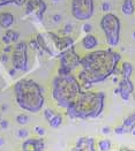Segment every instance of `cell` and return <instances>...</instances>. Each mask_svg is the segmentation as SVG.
Here are the masks:
<instances>
[{
  "mask_svg": "<svg viewBox=\"0 0 135 151\" xmlns=\"http://www.w3.org/2000/svg\"><path fill=\"white\" fill-rule=\"evenodd\" d=\"M120 60V54L112 49L90 51L81 57V70L77 75L81 87L90 88L95 83L105 81L113 73H116Z\"/></svg>",
  "mask_w": 135,
  "mask_h": 151,
  "instance_id": "1",
  "label": "cell"
},
{
  "mask_svg": "<svg viewBox=\"0 0 135 151\" xmlns=\"http://www.w3.org/2000/svg\"><path fill=\"white\" fill-rule=\"evenodd\" d=\"M105 95L103 92L81 91L77 98L68 105L66 113L72 119L97 118L104 109Z\"/></svg>",
  "mask_w": 135,
  "mask_h": 151,
  "instance_id": "2",
  "label": "cell"
},
{
  "mask_svg": "<svg viewBox=\"0 0 135 151\" xmlns=\"http://www.w3.org/2000/svg\"><path fill=\"white\" fill-rule=\"evenodd\" d=\"M14 93L17 105L25 111L37 113L43 109V91L35 81L28 78L17 81L14 86Z\"/></svg>",
  "mask_w": 135,
  "mask_h": 151,
  "instance_id": "3",
  "label": "cell"
},
{
  "mask_svg": "<svg viewBox=\"0 0 135 151\" xmlns=\"http://www.w3.org/2000/svg\"><path fill=\"white\" fill-rule=\"evenodd\" d=\"M82 87L74 75H58L52 82V98L61 109H67L81 93Z\"/></svg>",
  "mask_w": 135,
  "mask_h": 151,
  "instance_id": "4",
  "label": "cell"
},
{
  "mask_svg": "<svg viewBox=\"0 0 135 151\" xmlns=\"http://www.w3.org/2000/svg\"><path fill=\"white\" fill-rule=\"evenodd\" d=\"M100 28L104 32L105 40L111 47L118 46L120 42V19L113 13H105L100 19Z\"/></svg>",
  "mask_w": 135,
  "mask_h": 151,
  "instance_id": "5",
  "label": "cell"
},
{
  "mask_svg": "<svg viewBox=\"0 0 135 151\" xmlns=\"http://www.w3.org/2000/svg\"><path fill=\"white\" fill-rule=\"evenodd\" d=\"M72 15L77 21L89 20L95 11L94 0H72Z\"/></svg>",
  "mask_w": 135,
  "mask_h": 151,
  "instance_id": "6",
  "label": "cell"
},
{
  "mask_svg": "<svg viewBox=\"0 0 135 151\" xmlns=\"http://www.w3.org/2000/svg\"><path fill=\"white\" fill-rule=\"evenodd\" d=\"M13 68L16 70H27L28 68V53H27V43L17 42L13 47L12 55Z\"/></svg>",
  "mask_w": 135,
  "mask_h": 151,
  "instance_id": "7",
  "label": "cell"
},
{
  "mask_svg": "<svg viewBox=\"0 0 135 151\" xmlns=\"http://www.w3.org/2000/svg\"><path fill=\"white\" fill-rule=\"evenodd\" d=\"M80 61H81V57L76 53L73 46L61 52V55H60V67L61 68H65L72 73L73 69L80 66Z\"/></svg>",
  "mask_w": 135,
  "mask_h": 151,
  "instance_id": "8",
  "label": "cell"
},
{
  "mask_svg": "<svg viewBox=\"0 0 135 151\" xmlns=\"http://www.w3.org/2000/svg\"><path fill=\"white\" fill-rule=\"evenodd\" d=\"M48 35L52 39V42L56 45V47L59 51H61V52H64L65 50H67V49H69V47L73 46L74 44L73 38L68 37V36H59V35H56L53 32H49Z\"/></svg>",
  "mask_w": 135,
  "mask_h": 151,
  "instance_id": "9",
  "label": "cell"
},
{
  "mask_svg": "<svg viewBox=\"0 0 135 151\" xmlns=\"http://www.w3.org/2000/svg\"><path fill=\"white\" fill-rule=\"evenodd\" d=\"M96 141L94 137H81L79 139L75 145L71 149V151H96L95 149Z\"/></svg>",
  "mask_w": 135,
  "mask_h": 151,
  "instance_id": "10",
  "label": "cell"
},
{
  "mask_svg": "<svg viewBox=\"0 0 135 151\" xmlns=\"http://www.w3.org/2000/svg\"><path fill=\"white\" fill-rule=\"evenodd\" d=\"M118 87L120 89V97L123 98V101H128L131 95H133L134 92V84L129 78H121L119 81Z\"/></svg>",
  "mask_w": 135,
  "mask_h": 151,
  "instance_id": "11",
  "label": "cell"
},
{
  "mask_svg": "<svg viewBox=\"0 0 135 151\" xmlns=\"http://www.w3.org/2000/svg\"><path fill=\"white\" fill-rule=\"evenodd\" d=\"M44 141L39 139H29L23 142L22 151H43Z\"/></svg>",
  "mask_w": 135,
  "mask_h": 151,
  "instance_id": "12",
  "label": "cell"
},
{
  "mask_svg": "<svg viewBox=\"0 0 135 151\" xmlns=\"http://www.w3.org/2000/svg\"><path fill=\"white\" fill-rule=\"evenodd\" d=\"M81 44H82V46H83L84 50L91 51L97 47V45H98V39L96 38V36H94L92 34H88V35H86L84 37L82 38Z\"/></svg>",
  "mask_w": 135,
  "mask_h": 151,
  "instance_id": "13",
  "label": "cell"
},
{
  "mask_svg": "<svg viewBox=\"0 0 135 151\" xmlns=\"http://www.w3.org/2000/svg\"><path fill=\"white\" fill-rule=\"evenodd\" d=\"M14 24V15L9 12L0 13V27L4 29H8Z\"/></svg>",
  "mask_w": 135,
  "mask_h": 151,
  "instance_id": "14",
  "label": "cell"
},
{
  "mask_svg": "<svg viewBox=\"0 0 135 151\" xmlns=\"http://www.w3.org/2000/svg\"><path fill=\"white\" fill-rule=\"evenodd\" d=\"M121 12L123 15H133L135 12V4L134 0H123L121 5Z\"/></svg>",
  "mask_w": 135,
  "mask_h": 151,
  "instance_id": "15",
  "label": "cell"
},
{
  "mask_svg": "<svg viewBox=\"0 0 135 151\" xmlns=\"http://www.w3.org/2000/svg\"><path fill=\"white\" fill-rule=\"evenodd\" d=\"M43 2V0H27L25 2V14H31L32 12H36L38 6Z\"/></svg>",
  "mask_w": 135,
  "mask_h": 151,
  "instance_id": "16",
  "label": "cell"
},
{
  "mask_svg": "<svg viewBox=\"0 0 135 151\" xmlns=\"http://www.w3.org/2000/svg\"><path fill=\"white\" fill-rule=\"evenodd\" d=\"M123 126L128 129L129 132L132 129L135 128V112H132L131 114H128L125 119H123Z\"/></svg>",
  "mask_w": 135,
  "mask_h": 151,
  "instance_id": "17",
  "label": "cell"
},
{
  "mask_svg": "<svg viewBox=\"0 0 135 151\" xmlns=\"http://www.w3.org/2000/svg\"><path fill=\"white\" fill-rule=\"evenodd\" d=\"M133 73V65L128 61H125L121 65V76L123 78H129Z\"/></svg>",
  "mask_w": 135,
  "mask_h": 151,
  "instance_id": "18",
  "label": "cell"
},
{
  "mask_svg": "<svg viewBox=\"0 0 135 151\" xmlns=\"http://www.w3.org/2000/svg\"><path fill=\"white\" fill-rule=\"evenodd\" d=\"M49 125H50V127H52V128H58V127L61 126L62 125V115L61 114H59V113L54 114V116L49 121Z\"/></svg>",
  "mask_w": 135,
  "mask_h": 151,
  "instance_id": "19",
  "label": "cell"
},
{
  "mask_svg": "<svg viewBox=\"0 0 135 151\" xmlns=\"http://www.w3.org/2000/svg\"><path fill=\"white\" fill-rule=\"evenodd\" d=\"M99 151H110L111 150V142L109 139H100L98 142Z\"/></svg>",
  "mask_w": 135,
  "mask_h": 151,
  "instance_id": "20",
  "label": "cell"
},
{
  "mask_svg": "<svg viewBox=\"0 0 135 151\" xmlns=\"http://www.w3.org/2000/svg\"><path fill=\"white\" fill-rule=\"evenodd\" d=\"M5 35L9 37V39H11V42H12V43H17V42H19L20 34H19L17 31H14V30H7Z\"/></svg>",
  "mask_w": 135,
  "mask_h": 151,
  "instance_id": "21",
  "label": "cell"
},
{
  "mask_svg": "<svg viewBox=\"0 0 135 151\" xmlns=\"http://www.w3.org/2000/svg\"><path fill=\"white\" fill-rule=\"evenodd\" d=\"M46 12V4L43 1L39 6H38V8L36 9V16L39 19V20H42L43 19V15H44V13Z\"/></svg>",
  "mask_w": 135,
  "mask_h": 151,
  "instance_id": "22",
  "label": "cell"
},
{
  "mask_svg": "<svg viewBox=\"0 0 135 151\" xmlns=\"http://www.w3.org/2000/svg\"><path fill=\"white\" fill-rule=\"evenodd\" d=\"M15 120H16V122H17L19 125L23 126V125H27V122L29 121V118H28V115L21 113V114H17V115H16Z\"/></svg>",
  "mask_w": 135,
  "mask_h": 151,
  "instance_id": "23",
  "label": "cell"
},
{
  "mask_svg": "<svg viewBox=\"0 0 135 151\" xmlns=\"http://www.w3.org/2000/svg\"><path fill=\"white\" fill-rule=\"evenodd\" d=\"M54 114H56V112H54L52 109H45V110H44V118H45L48 121H50V120L54 116Z\"/></svg>",
  "mask_w": 135,
  "mask_h": 151,
  "instance_id": "24",
  "label": "cell"
},
{
  "mask_svg": "<svg viewBox=\"0 0 135 151\" xmlns=\"http://www.w3.org/2000/svg\"><path fill=\"white\" fill-rule=\"evenodd\" d=\"M28 135H29V134H28V130L25 129V128L17 130V137H20V139H27Z\"/></svg>",
  "mask_w": 135,
  "mask_h": 151,
  "instance_id": "25",
  "label": "cell"
},
{
  "mask_svg": "<svg viewBox=\"0 0 135 151\" xmlns=\"http://www.w3.org/2000/svg\"><path fill=\"white\" fill-rule=\"evenodd\" d=\"M102 11H103L104 13H110V11H111L110 2H108V1L102 2Z\"/></svg>",
  "mask_w": 135,
  "mask_h": 151,
  "instance_id": "26",
  "label": "cell"
},
{
  "mask_svg": "<svg viewBox=\"0 0 135 151\" xmlns=\"http://www.w3.org/2000/svg\"><path fill=\"white\" fill-rule=\"evenodd\" d=\"M127 132H129V130H128V129H126L123 125H121V126H119V127H117V128L114 129V133H116V134H119V135L125 134V133H127Z\"/></svg>",
  "mask_w": 135,
  "mask_h": 151,
  "instance_id": "27",
  "label": "cell"
},
{
  "mask_svg": "<svg viewBox=\"0 0 135 151\" xmlns=\"http://www.w3.org/2000/svg\"><path fill=\"white\" fill-rule=\"evenodd\" d=\"M34 132L36 133L37 135H39V136H44L45 135V129L43 127H39V126L35 127L34 128Z\"/></svg>",
  "mask_w": 135,
  "mask_h": 151,
  "instance_id": "28",
  "label": "cell"
},
{
  "mask_svg": "<svg viewBox=\"0 0 135 151\" xmlns=\"http://www.w3.org/2000/svg\"><path fill=\"white\" fill-rule=\"evenodd\" d=\"M72 30H73V27H72V24H66L65 25V28H64V30H62V32H64V35H68V34H71L72 32Z\"/></svg>",
  "mask_w": 135,
  "mask_h": 151,
  "instance_id": "29",
  "label": "cell"
},
{
  "mask_svg": "<svg viewBox=\"0 0 135 151\" xmlns=\"http://www.w3.org/2000/svg\"><path fill=\"white\" fill-rule=\"evenodd\" d=\"M82 29H83V31H84L87 35H88V34H90V32H91L92 27H91V24H90V23H84V24H83V27H82Z\"/></svg>",
  "mask_w": 135,
  "mask_h": 151,
  "instance_id": "30",
  "label": "cell"
},
{
  "mask_svg": "<svg viewBox=\"0 0 135 151\" xmlns=\"http://www.w3.org/2000/svg\"><path fill=\"white\" fill-rule=\"evenodd\" d=\"M52 21H53L54 23H59V22L61 21V15H60V14H54V15L52 16Z\"/></svg>",
  "mask_w": 135,
  "mask_h": 151,
  "instance_id": "31",
  "label": "cell"
},
{
  "mask_svg": "<svg viewBox=\"0 0 135 151\" xmlns=\"http://www.w3.org/2000/svg\"><path fill=\"white\" fill-rule=\"evenodd\" d=\"M11 4H14V0H0V7L2 6H8Z\"/></svg>",
  "mask_w": 135,
  "mask_h": 151,
  "instance_id": "32",
  "label": "cell"
},
{
  "mask_svg": "<svg viewBox=\"0 0 135 151\" xmlns=\"http://www.w3.org/2000/svg\"><path fill=\"white\" fill-rule=\"evenodd\" d=\"M0 128H1V129L8 128V121H7V120H1V121H0Z\"/></svg>",
  "mask_w": 135,
  "mask_h": 151,
  "instance_id": "33",
  "label": "cell"
},
{
  "mask_svg": "<svg viewBox=\"0 0 135 151\" xmlns=\"http://www.w3.org/2000/svg\"><path fill=\"white\" fill-rule=\"evenodd\" d=\"M25 2H27V0H14V4L16 5V6H25Z\"/></svg>",
  "mask_w": 135,
  "mask_h": 151,
  "instance_id": "34",
  "label": "cell"
},
{
  "mask_svg": "<svg viewBox=\"0 0 135 151\" xmlns=\"http://www.w3.org/2000/svg\"><path fill=\"white\" fill-rule=\"evenodd\" d=\"M2 42H4V44H6V45H9L12 42H11V39H9V37L8 36H6V35H4L2 36Z\"/></svg>",
  "mask_w": 135,
  "mask_h": 151,
  "instance_id": "35",
  "label": "cell"
},
{
  "mask_svg": "<svg viewBox=\"0 0 135 151\" xmlns=\"http://www.w3.org/2000/svg\"><path fill=\"white\" fill-rule=\"evenodd\" d=\"M102 132H103V134H110L111 128L110 127H104V128L102 129Z\"/></svg>",
  "mask_w": 135,
  "mask_h": 151,
  "instance_id": "36",
  "label": "cell"
},
{
  "mask_svg": "<svg viewBox=\"0 0 135 151\" xmlns=\"http://www.w3.org/2000/svg\"><path fill=\"white\" fill-rule=\"evenodd\" d=\"M12 50H13L12 46H11V45H7V46L5 47V50H4V52H5V53H9V52H11Z\"/></svg>",
  "mask_w": 135,
  "mask_h": 151,
  "instance_id": "37",
  "label": "cell"
},
{
  "mask_svg": "<svg viewBox=\"0 0 135 151\" xmlns=\"http://www.w3.org/2000/svg\"><path fill=\"white\" fill-rule=\"evenodd\" d=\"M8 73H9V75L11 76H14L15 74H16V69H15V68H11Z\"/></svg>",
  "mask_w": 135,
  "mask_h": 151,
  "instance_id": "38",
  "label": "cell"
},
{
  "mask_svg": "<svg viewBox=\"0 0 135 151\" xmlns=\"http://www.w3.org/2000/svg\"><path fill=\"white\" fill-rule=\"evenodd\" d=\"M1 60H2L4 63H7V61H8V57H7V54H6V53H5V54L1 57Z\"/></svg>",
  "mask_w": 135,
  "mask_h": 151,
  "instance_id": "39",
  "label": "cell"
},
{
  "mask_svg": "<svg viewBox=\"0 0 135 151\" xmlns=\"http://www.w3.org/2000/svg\"><path fill=\"white\" fill-rule=\"evenodd\" d=\"M4 144H5V139H4V137H1V136H0V147H2V145H4Z\"/></svg>",
  "mask_w": 135,
  "mask_h": 151,
  "instance_id": "40",
  "label": "cell"
},
{
  "mask_svg": "<svg viewBox=\"0 0 135 151\" xmlns=\"http://www.w3.org/2000/svg\"><path fill=\"white\" fill-rule=\"evenodd\" d=\"M114 93H116V95H119V93H120V89H119V87H117V88L114 89Z\"/></svg>",
  "mask_w": 135,
  "mask_h": 151,
  "instance_id": "41",
  "label": "cell"
},
{
  "mask_svg": "<svg viewBox=\"0 0 135 151\" xmlns=\"http://www.w3.org/2000/svg\"><path fill=\"white\" fill-rule=\"evenodd\" d=\"M120 151H135V150H131V149H127V148H123V149H120Z\"/></svg>",
  "mask_w": 135,
  "mask_h": 151,
  "instance_id": "42",
  "label": "cell"
},
{
  "mask_svg": "<svg viewBox=\"0 0 135 151\" xmlns=\"http://www.w3.org/2000/svg\"><path fill=\"white\" fill-rule=\"evenodd\" d=\"M131 133H132V135H133V136H135V128H134V129H132V130H131Z\"/></svg>",
  "mask_w": 135,
  "mask_h": 151,
  "instance_id": "43",
  "label": "cell"
},
{
  "mask_svg": "<svg viewBox=\"0 0 135 151\" xmlns=\"http://www.w3.org/2000/svg\"><path fill=\"white\" fill-rule=\"evenodd\" d=\"M133 38H134V39H135V30H134V31H133Z\"/></svg>",
  "mask_w": 135,
  "mask_h": 151,
  "instance_id": "44",
  "label": "cell"
},
{
  "mask_svg": "<svg viewBox=\"0 0 135 151\" xmlns=\"http://www.w3.org/2000/svg\"><path fill=\"white\" fill-rule=\"evenodd\" d=\"M133 97H134V99H135V91L133 92Z\"/></svg>",
  "mask_w": 135,
  "mask_h": 151,
  "instance_id": "45",
  "label": "cell"
},
{
  "mask_svg": "<svg viewBox=\"0 0 135 151\" xmlns=\"http://www.w3.org/2000/svg\"><path fill=\"white\" fill-rule=\"evenodd\" d=\"M53 1H59V0H53Z\"/></svg>",
  "mask_w": 135,
  "mask_h": 151,
  "instance_id": "46",
  "label": "cell"
},
{
  "mask_svg": "<svg viewBox=\"0 0 135 151\" xmlns=\"http://www.w3.org/2000/svg\"><path fill=\"white\" fill-rule=\"evenodd\" d=\"M0 121H1V115H0Z\"/></svg>",
  "mask_w": 135,
  "mask_h": 151,
  "instance_id": "47",
  "label": "cell"
},
{
  "mask_svg": "<svg viewBox=\"0 0 135 151\" xmlns=\"http://www.w3.org/2000/svg\"><path fill=\"white\" fill-rule=\"evenodd\" d=\"M116 151H120V150H116Z\"/></svg>",
  "mask_w": 135,
  "mask_h": 151,
  "instance_id": "48",
  "label": "cell"
}]
</instances>
